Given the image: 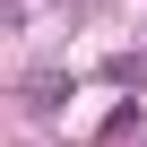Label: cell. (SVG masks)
Segmentation results:
<instances>
[{
  "instance_id": "6da1fadb",
  "label": "cell",
  "mask_w": 147,
  "mask_h": 147,
  "mask_svg": "<svg viewBox=\"0 0 147 147\" xmlns=\"http://www.w3.org/2000/svg\"><path fill=\"white\" fill-rule=\"evenodd\" d=\"M61 95H69V69H35V78H26V104L35 113H52Z\"/></svg>"
},
{
  "instance_id": "7a4b0ae2",
  "label": "cell",
  "mask_w": 147,
  "mask_h": 147,
  "mask_svg": "<svg viewBox=\"0 0 147 147\" xmlns=\"http://www.w3.org/2000/svg\"><path fill=\"white\" fill-rule=\"evenodd\" d=\"M9 9H18V0H9Z\"/></svg>"
},
{
  "instance_id": "3957f363",
  "label": "cell",
  "mask_w": 147,
  "mask_h": 147,
  "mask_svg": "<svg viewBox=\"0 0 147 147\" xmlns=\"http://www.w3.org/2000/svg\"><path fill=\"white\" fill-rule=\"evenodd\" d=\"M138 147H147V138H138Z\"/></svg>"
}]
</instances>
